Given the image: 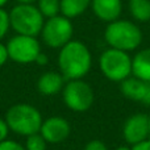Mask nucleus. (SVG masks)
Wrapping results in <instances>:
<instances>
[{
    "instance_id": "nucleus-1",
    "label": "nucleus",
    "mask_w": 150,
    "mask_h": 150,
    "mask_svg": "<svg viewBox=\"0 0 150 150\" xmlns=\"http://www.w3.org/2000/svg\"><path fill=\"white\" fill-rule=\"evenodd\" d=\"M92 55L82 41L71 40L59 49L58 67L66 80L82 79L91 70Z\"/></svg>"
},
{
    "instance_id": "nucleus-2",
    "label": "nucleus",
    "mask_w": 150,
    "mask_h": 150,
    "mask_svg": "<svg viewBox=\"0 0 150 150\" xmlns=\"http://www.w3.org/2000/svg\"><path fill=\"white\" fill-rule=\"evenodd\" d=\"M104 40L109 45L122 52L136 50L142 42V33L134 23L128 20H115L108 23L104 32Z\"/></svg>"
},
{
    "instance_id": "nucleus-3",
    "label": "nucleus",
    "mask_w": 150,
    "mask_h": 150,
    "mask_svg": "<svg viewBox=\"0 0 150 150\" xmlns=\"http://www.w3.org/2000/svg\"><path fill=\"white\" fill-rule=\"evenodd\" d=\"M5 121L13 133L28 137L40 132L44 119L41 112L36 107L26 103H20L12 105L7 111Z\"/></svg>"
},
{
    "instance_id": "nucleus-4",
    "label": "nucleus",
    "mask_w": 150,
    "mask_h": 150,
    "mask_svg": "<svg viewBox=\"0 0 150 150\" xmlns=\"http://www.w3.org/2000/svg\"><path fill=\"white\" fill-rule=\"evenodd\" d=\"M11 28L17 34L33 36L41 33L44 28V16L33 4H17L9 12Z\"/></svg>"
},
{
    "instance_id": "nucleus-5",
    "label": "nucleus",
    "mask_w": 150,
    "mask_h": 150,
    "mask_svg": "<svg viewBox=\"0 0 150 150\" xmlns=\"http://www.w3.org/2000/svg\"><path fill=\"white\" fill-rule=\"evenodd\" d=\"M99 67L107 79L121 83L132 75V58L127 52L109 47L101 53Z\"/></svg>"
},
{
    "instance_id": "nucleus-6",
    "label": "nucleus",
    "mask_w": 150,
    "mask_h": 150,
    "mask_svg": "<svg viewBox=\"0 0 150 150\" xmlns=\"http://www.w3.org/2000/svg\"><path fill=\"white\" fill-rule=\"evenodd\" d=\"M62 96L66 107L78 113L88 111L95 100L92 87L83 79L67 80L62 90Z\"/></svg>"
},
{
    "instance_id": "nucleus-7",
    "label": "nucleus",
    "mask_w": 150,
    "mask_h": 150,
    "mask_svg": "<svg viewBox=\"0 0 150 150\" xmlns=\"http://www.w3.org/2000/svg\"><path fill=\"white\" fill-rule=\"evenodd\" d=\"M74 26L70 18L62 15L47 18L41 30L42 41L53 49H61L73 40Z\"/></svg>"
},
{
    "instance_id": "nucleus-8",
    "label": "nucleus",
    "mask_w": 150,
    "mask_h": 150,
    "mask_svg": "<svg viewBox=\"0 0 150 150\" xmlns=\"http://www.w3.org/2000/svg\"><path fill=\"white\" fill-rule=\"evenodd\" d=\"M7 50L9 59L16 63L28 65L36 62L38 54L41 53V45L38 40L33 36L16 34L8 41Z\"/></svg>"
},
{
    "instance_id": "nucleus-9",
    "label": "nucleus",
    "mask_w": 150,
    "mask_h": 150,
    "mask_svg": "<svg viewBox=\"0 0 150 150\" xmlns=\"http://www.w3.org/2000/svg\"><path fill=\"white\" fill-rule=\"evenodd\" d=\"M122 137L127 145L134 146L149 138V116L136 113L128 117L122 127Z\"/></svg>"
},
{
    "instance_id": "nucleus-10",
    "label": "nucleus",
    "mask_w": 150,
    "mask_h": 150,
    "mask_svg": "<svg viewBox=\"0 0 150 150\" xmlns=\"http://www.w3.org/2000/svg\"><path fill=\"white\" fill-rule=\"evenodd\" d=\"M70 122L61 116L47 117L42 121L40 133L47 144H61L70 136Z\"/></svg>"
},
{
    "instance_id": "nucleus-11",
    "label": "nucleus",
    "mask_w": 150,
    "mask_h": 150,
    "mask_svg": "<svg viewBox=\"0 0 150 150\" xmlns=\"http://www.w3.org/2000/svg\"><path fill=\"white\" fill-rule=\"evenodd\" d=\"M91 8L99 20L112 23L119 20L122 11V3L121 0H91Z\"/></svg>"
},
{
    "instance_id": "nucleus-12",
    "label": "nucleus",
    "mask_w": 150,
    "mask_h": 150,
    "mask_svg": "<svg viewBox=\"0 0 150 150\" xmlns=\"http://www.w3.org/2000/svg\"><path fill=\"white\" fill-rule=\"evenodd\" d=\"M65 76L57 71H47L38 78L37 90L41 95L52 96L61 92L65 87Z\"/></svg>"
},
{
    "instance_id": "nucleus-13",
    "label": "nucleus",
    "mask_w": 150,
    "mask_h": 150,
    "mask_svg": "<svg viewBox=\"0 0 150 150\" xmlns=\"http://www.w3.org/2000/svg\"><path fill=\"white\" fill-rule=\"evenodd\" d=\"M148 87L149 82L141 80L136 76H129L121 82L122 95L133 101H138V103L144 101L146 92H148Z\"/></svg>"
},
{
    "instance_id": "nucleus-14",
    "label": "nucleus",
    "mask_w": 150,
    "mask_h": 150,
    "mask_svg": "<svg viewBox=\"0 0 150 150\" xmlns=\"http://www.w3.org/2000/svg\"><path fill=\"white\" fill-rule=\"evenodd\" d=\"M132 75L150 82V47L142 49L132 58Z\"/></svg>"
},
{
    "instance_id": "nucleus-15",
    "label": "nucleus",
    "mask_w": 150,
    "mask_h": 150,
    "mask_svg": "<svg viewBox=\"0 0 150 150\" xmlns=\"http://www.w3.org/2000/svg\"><path fill=\"white\" fill-rule=\"evenodd\" d=\"M91 5V0H61V13L67 18L80 16Z\"/></svg>"
},
{
    "instance_id": "nucleus-16",
    "label": "nucleus",
    "mask_w": 150,
    "mask_h": 150,
    "mask_svg": "<svg viewBox=\"0 0 150 150\" xmlns=\"http://www.w3.org/2000/svg\"><path fill=\"white\" fill-rule=\"evenodd\" d=\"M129 11L136 21L146 23L150 20V0H129Z\"/></svg>"
},
{
    "instance_id": "nucleus-17",
    "label": "nucleus",
    "mask_w": 150,
    "mask_h": 150,
    "mask_svg": "<svg viewBox=\"0 0 150 150\" xmlns=\"http://www.w3.org/2000/svg\"><path fill=\"white\" fill-rule=\"evenodd\" d=\"M40 12L46 18L54 17L61 13V0H38Z\"/></svg>"
},
{
    "instance_id": "nucleus-18",
    "label": "nucleus",
    "mask_w": 150,
    "mask_h": 150,
    "mask_svg": "<svg viewBox=\"0 0 150 150\" xmlns=\"http://www.w3.org/2000/svg\"><path fill=\"white\" fill-rule=\"evenodd\" d=\"M25 150H46L47 142L41 136V133H34L26 137L25 141Z\"/></svg>"
},
{
    "instance_id": "nucleus-19",
    "label": "nucleus",
    "mask_w": 150,
    "mask_h": 150,
    "mask_svg": "<svg viewBox=\"0 0 150 150\" xmlns=\"http://www.w3.org/2000/svg\"><path fill=\"white\" fill-rule=\"evenodd\" d=\"M11 28L9 23V13L7 11H4L3 8H0V41L4 38V36L8 33Z\"/></svg>"
},
{
    "instance_id": "nucleus-20",
    "label": "nucleus",
    "mask_w": 150,
    "mask_h": 150,
    "mask_svg": "<svg viewBox=\"0 0 150 150\" xmlns=\"http://www.w3.org/2000/svg\"><path fill=\"white\" fill-rule=\"evenodd\" d=\"M0 150H25V146L12 140H4L0 142Z\"/></svg>"
},
{
    "instance_id": "nucleus-21",
    "label": "nucleus",
    "mask_w": 150,
    "mask_h": 150,
    "mask_svg": "<svg viewBox=\"0 0 150 150\" xmlns=\"http://www.w3.org/2000/svg\"><path fill=\"white\" fill-rule=\"evenodd\" d=\"M83 150H108L107 145L100 140H91L90 142L86 144Z\"/></svg>"
},
{
    "instance_id": "nucleus-22",
    "label": "nucleus",
    "mask_w": 150,
    "mask_h": 150,
    "mask_svg": "<svg viewBox=\"0 0 150 150\" xmlns=\"http://www.w3.org/2000/svg\"><path fill=\"white\" fill-rule=\"evenodd\" d=\"M9 132H11V129H9V127H8L5 119H0V142L7 140Z\"/></svg>"
},
{
    "instance_id": "nucleus-23",
    "label": "nucleus",
    "mask_w": 150,
    "mask_h": 150,
    "mask_svg": "<svg viewBox=\"0 0 150 150\" xmlns=\"http://www.w3.org/2000/svg\"><path fill=\"white\" fill-rule=\"evenodd\" d=\"M8 59H9V55H8L7 45H3L1 42H0V67H1Z\"/></svg>"
},
{
    "instance_id": "nucleus-24",
    "label": "nucleus",
    "mask_w": 150,
    "mask_h": 150,
    "mask_svg": "<svg viewBox=\"0 0 150 150\" xmlns=\"http://www.w3.org/2000/svg\"><path fill=\"white\" fill-rule=\"evenodd\" d=\"M132 150H150V138L137 144V145H134V146H132Z\"/></svg>"
},
{
    "instance_id": "nucleus-25",
    "label": "nucleus",
    "mask_w": 150,
    "mask_h": 150,
    "mask_svg": "<svg viewBox=\"0 0 150 150\" xmlns=\"http://www.w3.org/2000/svg\"><path fill=\"white\" fill-rule=\"evenodd\" d=\"M36 63L37 65H46L47 63V57H46V54H44V53H40L38 54V57H37V59H36Z\"/></svg>"
},
{
    "instance_id": "nucleus-26",
    "label": "nucleus",
    "mask_w": 150,
    "mask_h": 150,
    "mask_svg": "<svg viewBox=\"0 0 150 150\" xmlns=\"http://www.w3.org/2000/svg\"><path fill=\"white\" fill-rule=\"evenodd\" d=\"M142 104H145V105H148V107H150V82H149L148 92H146V95H145V99H144Z\"/></svg>"
},
{
    "instance_id": "nucleus-27",
    "label": "nucleus",
    "mask_w": 150,
    "mask_h": 150,
    "mask_svg": "<svg viewBox=\"0 0 150 150\" xmlns=\"http://www.w3.org/2000/svg\"><path fill=\"white\" fill-rule=\"evenodd\" d=\"M16 1H17L18 4H33L37 0H16Z\"/></svg>"
},
{
    "instance_id": "nucleus-28",
    "label": "nucleus",
    "mask_w": 150,
    "mask_h": 150,
    "mask_svg": "<svg viewBox=\"0 0 150 150\" xmlns=\"http://www.w3.org/2000/svg\"><path fill=\"white\" fill-rule=\"evenodd\" d=\"M116 150H132V146L130 145H121V146H119Z\"/></svg>"
},
{
    "instance_id": "nucleus-29",
    "label": "nucleus",
    "mask_w": 150,
    "mask_h": 150,
    "mask_svg": "<svg viewBox=\"0 0 150 150\" xmlns=\"http://www.w3.org/2000/svg\"><path fill=\"white\" fill-rule=\"evenodd\" d=\"M8 3V0H0V8H3Z\"/></svg>"
},
{
    "instance_id": "nucleus-30",
    "label": "nucleus",
    "mask_w": 150,
    "mask_h": 150,
    "mask_svg": "<svg viewBox=\"0 0 150 150\" xmlns=\"http://www.w3.org/2000/svg\"><path fill=\"white\" fill-rule=\"evenodd\" d=\"M149 138H150V116H149Z\"/></svg>"
}]
</instances>
